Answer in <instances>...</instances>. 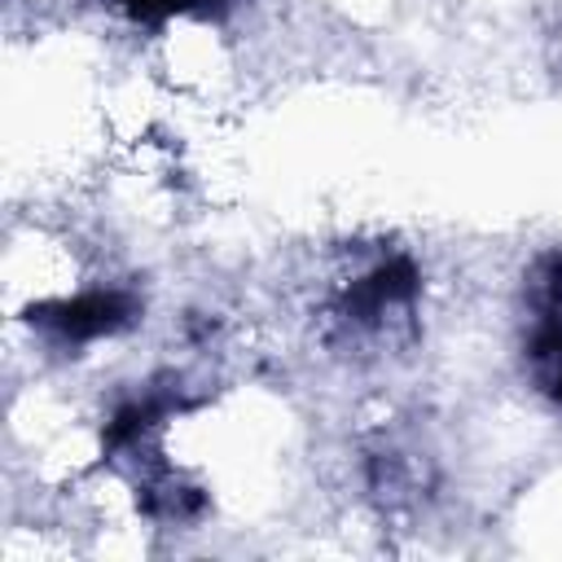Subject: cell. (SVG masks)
Returning a JSON list of instances; mask_svg holds the SVG:
<instances>
[{
  "label": "cell",
  "instance_id": "2",
  "mask_svg": "<svg viewBox=\"0 0 562 562\" xmlns=\"http://www.w3.org/2000/svg\"><path fill=\"white\" fill-rule=\"evenodd\" d=\"M527 369L536 391L562 404V307L536 312V325L527 338Z\"/></svg>",
  "mask_w": 562,
  "mask_h": 562
},
{
  "label": "cell",
  "instance_id": "1",
  "mask_svg": "<svg viewBox=\"0 0 562 562\" xmlns=\"http://www.w3.org/2000/svg\"><path fill=\"white\" fill-rule=\"evenodd\" d=\"M136 312V303L119 290H97L83 299H66L53 307H40V325L57 329L61 338H97V334H114L119 325H127Z\"/></svg>",
  "mask_w": 562,
  "mask_h": 562
},
{
  "label": "cell",
  "instance_id": "3",
  "mask_svg": "<svg viewBox=\"0 0 562 562\" xmlns=\"http://www.w3.org/2000/svg\"><path fill=\"white\" fill-rule=\"evenodd\" d=\"M140 18H158V13H176V9H193V4H206V0H127Z\"/></svg>",
  "mask_w": 562,
  "mask_h": 562
}]
</instances>
